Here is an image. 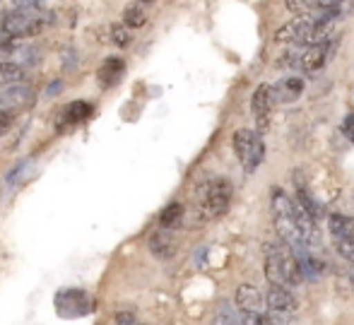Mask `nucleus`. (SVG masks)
<instances>
[{"label":"nucleus","instance_id":"obj_13","mask_svg":"<svg viewBox=\"0 0 354 325\" xmlns=\"http://www.w3.org/2000/svg\"><path fill=\"white\" fill-rule=\"evenodd\" d=\"M326 61H328L326 46H308L306 51L301 53V58H299V68H301L304 73H318V70L326 65Z\"/></svg>","mask_w":354,"mask_h":325},{"label":"nucleus","instance_id":"obj_21","mask_svg":"<svg viewBox=\"0 0 354 325\" xmlns=\"http://www.w3.org/2000/svg\"><path fill=\"white\" fill-rule=\"evenodd\" d=\"M17 41H19V39L10 37L8 32H3V29H0V61H8V58L15 56V48L19 46Z\"/></svg>","mask_w":354,"mask_h":325},{"label":"nucleus","instance_id":"obj_20","mask_svg":"<svg viewBox=\"0 0 354 325\" xmlns=\"http://www.w3.org/2000/svg\"><path fill=\"white\" fill-rule=\"evenodd\" d=\"M212 325H243L241 323V313L234 311V308H229L227 304H224V306L217 311V316H214Z\"/></svg>","mask_w":354,"mask_h":325},{"label":"nucleus","instance_id":"obj_5","mask_svg":"<svg viewBox=\"0 0 354 325\" xmlns=\"http://www.w3.org/2000/svg\"><path fill=\"white\" fill-rule=\"evenodd\" d=\"M272 94H270V87L268 84H261L256 87L253 92V99H251V109H253V116H256V123H258V135L266 133L268 126H270V113H272Z\"/></svg>","mask_w":354,"mask_h":325},{"label":"nucleus","instance_id":"obj_16","mask_svg":"<svg viewBox=\"0 0 354 325\" xmlns=\"http://www.w3.org/2000/svg\"><path fill=\"white\" fill-rule=\"evenodd\" d=\"M24 82V68L17 63L0 61V87H8V84Z\"/></svg>","mask_w":354,"mask_h":325},{"label":"nucleus","instance_id":"obj_8","mask_svg":"<svg viewBox=\"0 0 354 325\" xmlns=\"http://www.w3.org/2000/svg\"><path fill=\"white\" fill-rule=\"evenodd\" d=\"M0 102H3L5 109H12V111L19 106H29L34 102V89L24 82L0 87Z\"/></svg>","mask_w":354,"mask_h":325},{"label":"nucleus","instance_id":"obj_28","mask_svg":"<svg viewBox=\"0 0 354 325\" xmlns=\"http://www.w3.org/2000/svg\"><path fill=\"white\" fill-rule=\"evenodd\" d=\"M342 133H345L347 138H350L352 142H354V113H350V116L342 121Z\"/></svg>","mask_w":354,"mask_h":325},{"label":"nucleus","instance_id":"obj_6","mask_svg":"<svg viewBox=\"0 0 354 325\" xmlns=\"http://www.w3.org/2000/svg\"><path fill=\"white\" fill-rule=\"evenodd\" d=\"M284 251H287V246L266 243V277L270 284H280V287H287V282H284Z\"/></svg>","mask_w":354,"mask_h":325},{"label":"nucleus","instance_id":"obj_24","mask_svg":"<svg viewBox=\"0 0 354 325\" xmlns=\"http://www.w3.org/2000/svg\"><path fill=\"white\" fill-rule=\"evenodd\" d=\"M311 8H313V0H287V10L297 15V17L299 15H308Z\"/></svg>","mask_w":354,"mask_h":325},{"label":"nucleus","instance_id":"obj_23","mask_svg":"<svg viewBox=\"0 0 354 325\" xmlns=\"http://www.w3.org/2000/svg\"><path fill=\"white\" fill-rule=\"evenodd\" d=\"M333 239H335V251L354 265V239H342V236H333Z\"/></svg>","mask_w":354,"mask_h":325},{"label":"nucleus","instance_id":"obj_32","mask_svg":"<svg viewBox=\"0 0 354 325\" xmlns=\"http://www.w3.org/2000/svg\"><path fill=\"white\" fill-rule=\"evenodd\" d=\"M0 109H5V106H3V102H0Z\"/></svg>","mask_w":354,"mask_h":325},{"label":"nucleus","instance_id":"obj_9","mask_svg":"<svg viewBox=\"0 0 354 325\" xmlns=\"http://www.w3.org/2000/svg\"><path fill=\"white\" fill-rule=\"evenodd\" d=\"M266 301H268V308L277 313H294L297 311V299L294 294L289 292L287 287H280V284H270L266 294Z\"/></svg>","mask_w":354,"mask_h":325},{"label":"nucleus","instance_id":"obj_33","mask_svg":"<svg viewBox=\"0 0 354 325\" xmlns=\"http://www.w3.org/2000/svg\"><path fill=\"white\" fill-rule=\"evenodd\" d=\"M136 325H138V323H136Z\"/></svg>","mask_w":354,"mask_h":325},{"label":"nucleus","instance_id":"obj_11","mask_svg":"<svg viewBox=\"0 0 354 325\" xmlns=\"http://www.w3.org/2000/svg\"><path fill=\"white\" fill-rule=\"evenodd\" d=\"M123 70H126V63H123V58H118V56L106 58V61L99 65V70H97L99 84H102V87H113V84L121 80Z\"/></svg>","mask_w":354,"mask_h":325},{"label":"nucleus","instance_id":"obj_12","mask_svg":"<svg viewBox=\"0 0 354 325\" xmlns=\"http://www.w3.org/2000/svg\"><path fill=\"white\" fill-rule=\"evenodd\" d=\"M149 251L157 258H171L176 251V241H174L171 232L169 229H159L149 236Z\"/></svg>","mask_w":354,"mask_h":325},{"label":"nucleus","instance_id":"obj_26","mask_svg":"<svg viewBox=\"0 0 354 325\" xmlns=\"http://www.w3.org/2000/svg\"><path fill=\"white\" fill-rule=\"evenodd\" d=\"M15 10H27V12H37L44 5V0H12Z\"/></svg>","mask_w":354,"mask_h":325},{"label":"nucleus","instance_id":"obj_3","mask_svg":"<svg viewBox=\"0 0 354 325\" xmlns=\"http://www.w3.org/2000/svg\"><path fill=\"white\" fill-rule=\"evenodd\" d=\"M234 152H236L239 162H241L248 171H256L258 164L266 157V145H263V138L256 130L243 128L234 133Z\"/></svg>","mask_w":354,"mask_h":325},{"label":"nucleus","instance_id":"obj_17","mask_svg":"<svg viewBox=\"0 0 354 325\" xmlns=\"http://www.w3.org/2000/svg\"><path fill=\"white\" fill-rule=\"evenodd\" d=\"M183 219V207L178 203L169 205L167 210L162 212V217H159V224H162V229H169V232H174V229L181 224Z\"/></svg>","mask_w":354,"mask_h":325},{"label":"nucleus","instance_id":"obj_15","mask_svg":"<svg viewBox=\"0 0 354 325\" xmlns=\"http://www.w3.org/2000/svg\"><path fill=\"white\" fill-rule=\"evenodd\" d=\"M328 229H330L333 236L354 239V219L347 217V214H330L328 217Z\"/></svg>","mask_w":354,"mask_h":325},{"label":"nucleus","instance_id":"obj_22","mask_svg":"<svg viewBox=\"0 0 354 325\" xmlns=\"http://www.w3.org/2000/svg\"><path fill=\"white\" fill-rule=\"evenodd\" d=\"M111 41L116 44L118 48L131 46V41H133L131 29H128L126 24H113V27H111Z\"/></svg>","mask_w":354,"mask_h":325},{"label":"nucleus","instance_id":"obj_7","mask_svg":"<svg viewBox=\"0 0 354 325\" xmlns=\"http://www.w3.org/2000/svg\"><path fill=\"white\" fill-rule=\"evenodd\" d=\"M236 306L241 316H263V297L253 284H241L236 289Z\"/></svg>","mask_w":354,"mask_h":325},{"label":"nucleus","instance_id":"obj_25","mask_svg":"<svg viewBox=\"0 0 354 325\" xmlns=\"http://www.w3.org/2000/svg\"><path fill=\"white\" fill-rule=\"evenodd\" d=\"M12 121H15L12 109H0V135L8 133L10 126H12Z\"/></svg>","mask_w":354,"mask_h":325},{"label":"nucleus","instance_id":"obj_27","mask_svg":"<svg viewBox=\"0 0 354 325\" xmlns=\"http://www.w3.org/2000/svg\"><path fill=\"white\" fill-rule=\"evenodd\" d=\"M113 325H136V316L131 311H121L113 318Z\"/></svg>","mask_w":354,"mask_h":325},{"label":"nucleus","instance_id":"obj_18","mask_svg":"<svg viewBox=\"0 0 354 325\" xmlns=\"http://www.w3.org/2000/svg\"><path fill=\"white\" fill-rule=\"evenodd\" d=\"M92 113V106L84 102H73L71 106H66V111H63V121L66 123H80L84 121V118Z\"/></svg>","mask_w":354,"mask_h":325},{"label":"nucleus","instance_id":"obj_4","mask_svg":"<svg viewBox=\"0 0 354 325\" xmlns=\"http://www.w3.org/2000/svg\"><path fill=\"white\" fill-rule=\"evenodd\" d=\"M313 19L308 15H299L297 19H289L275 32L277 44H308V34H311Z\"/></svg>","mask_w":354,"mask_h":325},{"label":"nucleus","instance_id":"obj_10","mask_svg":"<svg viewBox=\"0 0 354 325\" xmlns=\"http://www.w3.org/2000/svg\"><path fill=\"white\" fill-rule=\"evenodd\" d=\"M304 92V80L301 77H284L282 82H277L275 87H270L272 102H282L289 104L294 99H299Z\"/></svg>","mask_w":354,"mask_h":325},{"label":"nucleus","instance_id":"obj_31","mask_svg":"<svg viewBox=\"0 0 354 325\" xmlns=\"http://www.w3.org/2000/svg\"><path fill=\"white\" fill-rule=\"evenodd\" d=\"M138 3H154V0H138Z\"/></svg>","mask_w":354,"mask_h":325},{"label":"nucleus","instance_id":"obj_14","mask_svg":"<svg viewBox=\"0 0 354 325\" xmlns=\"http://www.w3.org/2000/svg\"><path fill=\"white\" fill-rule=\"evenodd\" d=\"M56 306L58 313H66L68 308H80L82 311V308H87V297L80 289H66V292L56 297Z\"/></svg>","mask_w":354,"mask_h":325},{"label":"nucleus","instance_id":"obj_2","mask_svg":"<svg viewBox=\"0 0 354 325\" xmlns=\"http://www.w3.org/2000/svg\"><path fill=\"white\" fill-rule=\"evenodd\" d=\"M0 29L15 39H29L37 37L44 29V19L37 12H27V10H5L0 12Z\"/></svg>","mask_w":354,"mask_h":325},{"label":"nucleus","instance_id":"obj_30","mask_svg":"<svg viewBox=\"0 0 354 325\" xmlns=\"http://www.w3.org/2000/svg\"><path fill=\"white\" fill-rule=\"evenodd\" d=\"M256 325H275L270 321V316H256Z\"/></svg>","mask_w":354,"mask_h":325},{"label":"nucleus","instance_id":"obj_19","mask_svg":"<svg viewBox=\"0 0 354 325\" xmlns=\"http://www.w3.org/2000/svg\"><path fill=\"white\" fill-rule=\"evenodd\" d=\"M145 22H147V15H145L142 8L128 5V8L123 10V24H126L128 29H140L145 27Z\"/></svg>","mask_w":354,"mask_h":325},{"label":"nucleus","instance_id":"obj_1","mask_svg":"<svg viewBox=\"0 0 354 325\" xmlns=\"http://www.w3.org/2000/svg\"><path fill=\"white\" fill-rule=\"evenodd\" d=\"M232 203V183L227 178H210L198 188V212L203 219H217Z\"/></svg>","mask_w":354,"mask_h":325},{"label":"nucleus","instance_id":"obj_29","mask_svg":"<svg viewBox=\"0 0 354 325\" xmlns=\"http://www.w3.org/2000/svg\"><path fill=\"white\" fill-rule=\"evenodd\" d=\"M345 0H316V5L321 10H337Z\"/></svg>","mask_w":354,"mask_h":325}]
</instances>
